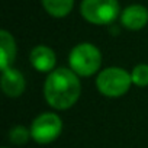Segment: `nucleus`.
<instances>
[{
	"label": "nucleus",
	"instance_id": "f257e3e1",
	"mask_svg": "<svg viewBox=\"0 0 148 148\" xmlns=\"http://www.w3.org/2000/svg\"><path fill=\"white\" fill-rule=\"evenodd\" d=\"M80 93L82 84L76 73L67 68L54 70L44 84V95L47 102L60 110L71 108L79 100Z\"/></svg>",
	"mask_w": 148,
	"mask_h": 148
},
{
	"label": "nucleus",
	"instance_id": "f03ea898",
	"mask_svg": "<svg viewBox=\"0 0 148 148\" xmlns=\"http://www.w3.org/2000/svg\"><path fill=\"white\" fill-rule=\"evenodd\" d=\"M71 70L83 77L95 74L102 64L100 51L92 44H79L76 45L68 57Z\"/></svg>",
	"mask_w": 148,
	"mask_h": 148
},
{
	"label": "nucleus",
	"instance_id": "7ed1b4c3",
	"mask_svg": "<svg viewBox=\"0 0 148 148\" xmlns=\"http://www.w3.org/2000/svg\"><path fill=\"white\" fill-rule=\"evenodd\" d=\"M131 83V74H128L123 68L119 67L105 68L96 80L99 92L108 97H119L125 95L129 90Z\"/></svg>",
	"mask_w": 148,
	"mask_h": 148
},
{
	"label": "nucleus",
	"instance_id": "20e7f679",
	"mask_svg": "<svg viewBox=\"0 0 148 148\" xmlns=\"http://www.w3.org/2000/svg\"><path fill=\"white\" fill-rule=\"evenodd\" d=\"M80 10L86 21L96 25H105L116 19L119 3L118 0H83Z\"/></svg>",
	"mask_w": 148,
	"mask_h": 148
},
{
	"label": "nucleus",
	"instance_id": "39448f33",
	"mask_svg": "<svg viewBox=\"0 0 148 148\" xmlns=\"http://www.w3.org/2000/svg\"><path fill=\"white\" fill-rule=\"evenodd\" d=\"M62 129V122L55 113L39 115L31 126V136L39 144H49L60 136Z\"/></svg>",
	"mask_w": 148,
	"mask_h": 148
},
{
	"label": "nucleus",
	"instance_id": "423d86ee",
	"mask_svg": "<svg viewBox=\"0 0 148 148\" xmlns=\"http://www.w3.org/2000/svg\"><path fill=\"white\" fill-rule=\"evenodd\" d=\"M121 22L125 28L138 31L144 28L148 22V10L141 5H132L126 8L121 15Z\"/></svg>",
	"mask_w": 148,
	"mask_h": 148
},
{
	"label": "nucleus",
	"instance_id": "0eeeda50",
	"mask_svg": "<svg viewBox=\"0 0 148 148\" xmlns=\"http://www.w3.org/2000/svg\"><path fill=\"white\" fill-rule=\"evenodd\" d=\"M2 89L9 97H18L25 90V79L15 68H8L2 74Z\"/></svg>",
	"mask_w": 148,
	"mask_h": 148
},
{
	"label": "nucleus",
	"instance_id": "6e6552de",
	"mask_svg": "<svg viewBox=\"0 0 148 148\" xmlns=\"http://www.w3.org/2000/svg\"><path fill=\"white\" fill-rule=\"evenodd\" d=\"M31 64L42 73L51 71L55 67V54L45 45H38L31 51Z\"/></svg>",
	"mask_w": 148,
	"mask_h": 148
},
{
	"label": "nucleus",
	"instance_id": "1a4fd4ad",
	"mask_svg": "<svg viewBox=\"0 0 148 148\" xmlns=\"http://www.w3.org/2000/svg\"><path fill=\"white\" fill-rule=\"evenodd\" d=\"M15 55H16V45L13 36L8 31H2L0 32V67L3 71L10 68L9 65L13 62Z\"/></svg>",
	"mask_w": 148,
	"mask_h": 148
},
{
	"label": "nucleus",
	"instance_id": "9d476101",
	"mask_svg": "<svg viewBox=\"0 0 148 148\" xmlns=\"http://www.w3.org/2000/svg\"><path fill=\"white\" fill-rule=\"evenodd\" d=\"M73 3L74 0H42L45 10L55 18H62L68 15L73 9Z\"/></svg>",
	"mask_w": 148,
	"mask_h": 148
},
{
	"label": "nucleus",
	"instance_id": "9b49d317",
	"mask_svg": "<svg viewBox=\"0 0 148 148\" xmlns=\"http://www.w3.org/2000/svg\"><path fill=\"white\" fill-rule=\"evenodd\" d=\"M131 79L135 86H139V87L148 86V65L147 64L136 65L131 73Z\"/></svg>",
	"mask_w": 148,
	"mask_h": 148
},
{
	"label": "nucleus",
	"instance_id": "f8f14e48",
	"mask_svg": "<svg viewBox=\"0 0 148 148\" xmlns=\"http://www.w3.org/2000/svg\"><path fill=\"white\" fill-rule=\"evenodd\" d=\"M29 136H31V131L25 129V128L21 126V125L15 126V128L10 129V132H9V139H10L13 144H18V145L25 144V142L29 139Z\"/></svg>",
	"mask_w": 148,
	"mask_h": 148
},
{
	"label": "nucleus",
	"instance_id": "ddd939ff",
	"mask_svg": "<svg viewBox=\"0 0 148 148\" xmlns=\"http://www.w3.org/2000/svg\"><path fill=\"white\" fill-rule=\"evenodd\" d=\"M5 148H6V147H5Z\"/></svg>",
	"mask_w": 148,
	"mask_h": 148
}]
</instances>
